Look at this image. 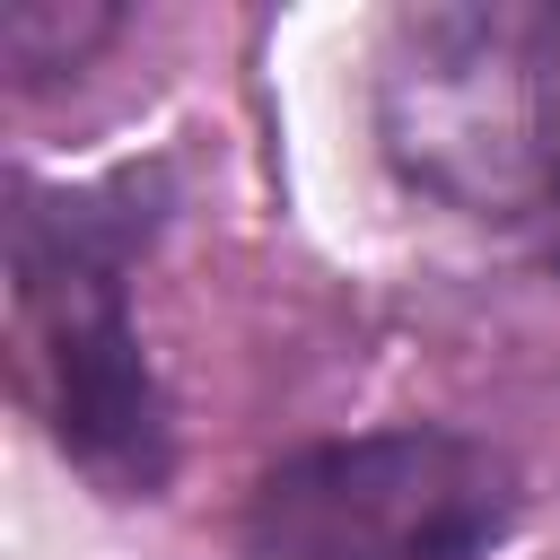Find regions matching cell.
Instances as JSON below:
<instances>
[{"label":"cell","instance_id":"obj_1","mask_svg":"<svg viewBox=\"0 0 560 560\" xmlns=\"http://www.w3.org/2000/svg\"><path fill=\"white\" fill-rule=\"evenodd\" d=\"M175 219V166L122 158L79 184L9 175V306L44 438L105 499H158L175 472V402L131 315V271Z\"/></svg>","mask_w":560,"mask_h":560},{"label":"cell","instance_id":"obj_2","mask_svg":"<svg viewBox=\"0 0 560 560\" xmlns=\"http://www.w3.org/2000/svg\"><path fill=\"white\" fill-rule=\"evenodd\" d=\"M368 131L402 192L472 228L560 219V0H402L368 52Z\"/></svg>","mask_w":560,"mask_h":560},{"label":"cell","instance_id":"obj_3","mask_svg":"<svg viewBox=\"0 0 560 560\" xmlns=\"http://www.w3.org/2000/svg\"><path fill=\"white\" fill-rule=\"evenodd\" d=\"M525 481L508 446L455 420H394L271 455L236 508L254 560H490Z\"/></svg>","mask_w":560,"mask_h":560},{"label":"cell","instance_id":"obj_4","mask_svg":"<svg viewBox=\"0 0 560 560\" xmlns=\"http://www.w3.org/2000/svg\"><path fill=\"white\" fill-rule=\"evenodd\" d=\"M131 18L105 0H0V61L9 88H44L61 70H88Z\"/></svg>","mask_w":560,"mask_h":560}]
</instances>
